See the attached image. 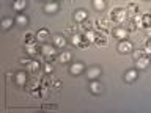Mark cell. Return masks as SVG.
<instances>
[{"label":"cell","instance_id":"cell-27","mask_svg":"<svg viewBox=\"0 0 151 113\" xmlns=\"http://www.w3.org/2000/svg\"><path fill=\"white\" fill-rule=\"evenodd\" d=\"M134 24H135L139 28L143 27V19H142V16H135V17H134Z\"/></svg>","mask_w":151,"mask_h":113},{"label":"cell","instance_id":"cell-16","mask_svg":"<svg viewBox=\"0 0 151 113\" xmlns=\"http://www.w3.org/2000/svg\"><path fill=\"white\" fill-rule=\"evenodd\" d=\"M96 42L98 46H107V36H106V33H102V35H96Z\"/></svg>","mask_w":151,"mask_h":113},{"label":"cell","instance_id":"cell-4","mask_svg":"<svg viewBox=\"0 0 151 113\" xmlns=\"http://www.w3.org/2000/svg\"><path fill=\"white\" fill-rule=\"evenodd\" d=\"M99 75H101V69L96 68V66H93V68H90V69L87 71V77H88L90 80H96Z\"/></svg>","mask_w":151,"mask_h":113},{"label":"cell","instance_id":"cell-32","mask_svg":"<svg viewBox=\"0 0 151 113\" xmlns=\"http://www.w3.org/2000/svg\"><path fill=\"white\" fill-rule=\"evenodd\" d=\"M146 33H148V36H151V25L146 27Z\"/></svg>","mask_w":151,"mask_h":113},{"label":"cell","instance_id":"cell-17","mask_svg":"<svg viewBox=\"0 0 151 113\" xmlns=\"http://www.w3.org/2000/svg\"><path fill=\"white\" fill-rule=\"evenodd\" d=\"M25 82H27V75H25V72H17L16 74V83L17 85H25Z\"/></svg>","mask_w":151,"mask_h":113},{"label":"cell","instance_id":"cell-15","mask_svg":"<svg viewBox=\"0 0 151 113\" xmlns=\"http://www.w3.org/2000/svg\"><path fill=\"white\" fill-rule=\"evenodd\" d=\"M27 69L30 71V72H38L40 71V61H30V63L27 64Z\"/></svg>","mask_w":151,"mask_h":113},{"label":"cell","instance_id":"cell-11","mask_svg":"<svg viewBox=\"0 0 151 113\" xmlns=\"http://www.w3.org/2000/svg\"><path fill=\"white\" fill-rule=\"evenodd\" d=\"M54 44L57 47H65L66 46V39H65V36H61V35H55L54 36Z\"/></svg>","mask_w":151,"mask_h":113},{"label":"cell","instance_id":"cell-13","mask_svg":"<svg viewBox=\"0 0 151 113\" xmlns=\"http://www.w3.org/2000/svg\"><path fill=\"white\" fill-rule=\"evenodd\" d=\"M83 38H85V39H87L88 42H94V41H96V33H94V31L91 30V28H90V30L85 31Z\"/></svg>","mask_w":151,"mask_h":113},{"label":"cell","instance_id":"cell-24","mask_svg":"<svg viewBox=\"0 0 151 113\" xmlns=\"http://www.w3.org/2000/svg\"><path fill=\"white\" fill-rule=\"evenodd\" d=\"M69 60H71V54H69V52H63V54L60 55V61H61V63H68Z\"/></svg>","mask_w":151,"mask_h":113},{"label":"cell","instance_id":"cell-8","mask_svg":"<svg viewBox=\"0 0 151 113\" xmlns=\"http://www.w3.org/2000/svg\"><path fill=\"white\" fill-rule=\"evenodd\" d=\"M41 52H42V55L44 56H52L55 54V49H54V46H49V44H44L41 47Z\"/></svg>","mask_w":151,"mask_h":113},{"label":"cell","instance_id":"cell-31","mask_svg":"<svg viewBox=\"0 0 151 113\" xmlns=\"http://www.w3.org/2000/svg\"><path fill=\"white\" fill-rule=\"evenodd\" d=\"M60 85H61V83L58 82V80H55V82H54V87H55V88H58V87H60Z\"/></svg>","mask_w":151,"mask_h":113},{"label":"cell","instance_id":"cell-22","mask_svg":"<svg viewBox=\"0 0 151 113\" xmlns=\"http://www.w3.org/2000/svg\"><path fill=\"white\" fill-rule=\"evenodd\" d=\"M25 49L27 52L30 55H35L36 54V46H35V42H28V44H25Z\"/></svg>","mask_w":151,"mask_h":113},{"label":"cell","instance_id":"cell-28","mask_svg":"<svg viewBox=\"0 0 151 113\" xmlns=\"http://www.w3.org/2000/svg\"><path fill=\"white\" fill-rule=\"evenodd\" d=\"M44 69H46V72H47V74H52V72H54V66H52L50 63H47Z\"/></svg>","mask_w":151,"mask_h":113},{"label":"cell","instance_id":"cell-6","mask_svg":"<svg viewBox=\"0 0 151 113\" xmlns=\"http://www.w3.org/2000/svg\"><path fill=\"white\" fill-rule=\"evenodd\" d=\"M71 74L73 75H79V74H82V71H83V63H73L71 64Z\"/></svg>","mask_w":151,"mask_h":113},{"label":"cell","instance_id":"cell-12","mask_svg":"<svg viewBox=\"0 0 151 113\" xmlns=\"http://www.w3.org/2000/svg\"><path fill=\"white\" fill-rule=\"evenodd\" d=\"M25 6H27V0H16L13 3V8L16 11H22V9H25Z\"/></svg>","mask_w":151,"mask_h":113},{"label":"cell","instance_id":"cell-3","mask_svg":"<svg viewBox=\"0 0 151 113\" xmlns=\"http://www.w3.org/2000/svg\"><path fill=\"white\" fill-rule=\"evenodd\" d=\"M90 91L93 94H101L102 93V85L98 82V80H91V83H90Z\"/></svg>","mask_w":151,"mask_h":113},{"label":"cell","instance_id":"cell-10","mask_svg":"<svg viewBox=\"0 0 151 113\" xmlns=\"http://www.w3.org/2000/svg\"><path fill=\"white\" fill-rule=\"evenodd\" d=\"M35 36H36L38 41H44V39H47V38H49V31H47L46 28H40Z\"/></svg>","mask_w":151,"mask_h":113},{"label":"cell","instance_id":"cell-19","mask_svg":"<svg viewBox=\"0 0 151 113\" xmlns=\"http://www.w3.org/2000/svg\"><path fill=\"white\" fill-rule=\"evenodd\" d=\"M57 9H58V5H57L55 2H50V3H47L46 6H44V11L46 13H55Z\"/></svg>","mask_w":151,"mask_h":113},{"label":"cell","instance_id":"cell-14","mask_svg":"<svg viewBox=\"0 0 151 113\" xmlns=\"http://www.w3.org/2000/svg\"><path fill=\"white\" fill-rule=\"evenodd\" d=\"M113 33H115V36L120 38V39H126V38H127V30H126V28H115V31H113Z\"/></svg>","mask_w":151,"mask_h":113},{"label":"cell","instance_id":"cell-26","mask_svg":"<svg viewBox=\"0 0 151 113\" xmlns=\"http://www.w3.org/2000/svg\"><path fill=\"white\" fill-rule=\"evenodd\" d=\"M11 25H13V19H3V22H2V28H3V30H8Z\"/></svg>","mask_w":151,"mask_h":113},{"label":"cell","instance_id":"cell-5","mask_svg":"<svg viewBox=\"0 0 151 113\" xmlns=\"http://www.w3.org/2000/svg\"><path fill=\"white\" fill-rule=\"evenodd\" d=\"M148 64H150V58L148 56H140V58H137V69H145V68H148Z\"/></svg>","mask_w":151,"mask_h":113},{"label":"cell","instance_id":"cell-30","mask_svg":"<svg viewBox=\"0 0 151 113\" xmlns=\"http://www.w3.org/2000/svg\"><path fill=\"white\" fill-rule=\"evenodd\" d=\"M134 56H135V58H140V56H142V52H140V50H139V52H135Z\"/></svg>","mask_w":151,"mask_h":113},{"label":"cell","instance_id":"cell-7","mask_svg":"<svg viewBox=\"0 0 151 113\" xmlns=\"http://www.w3.org/2000/svg\"><path fill=\"white\" fill-rule=\"evenodd\" d=\"M87 17H88V13L85 11V9H77V11L74 13V19H76V22H83Z\"/></svg>","mask_w":151,"mask_h":113},{"label":"cell","instance_id":"cell-29","mask_svg":"<svg viewBox=\"0 0 151 113\" xmlns=\"http://www.w3.org/2000/svg\"><path fill=\"white\" fill-rule=\"evenodd\" d=\"M143 52H145L146 55H150V54H151V42H148V44L145 46V50H143Z\"/></svg>","mask_w":151,"mask_h":113},{"label":"cell","instance_id":"cell-23","mask_svg":"<svg viewBox=\"0 0 151 113\" xmlns=\"http://www.w3.org/2000/svg\"><path fill=\"white\" fill-rule=\"evenodd\" d=\"M82 41H83V36H80V35H73L71 36V42H73L74 46H79Z\"/></svg>","mask_w":151,"mask_h":113},{"label":"cell","instance_id":"cell-21","mask_svg":"<svg viewBox=\"0 0 151 113\" xmlns=\"http://www.w3.org/2000/svg\"><path fill=\"white\" fill-rule=\"evenodd\" d=\"M127 13H129L131 14V16H134V14L137 13V11H139V6H137V5L135 3H129V5H127Z\"/></svg>","mask_w":151,"mask_h":113},{"label":"cell","instance_id":"cell-2","mask_svg":"<svg viewBox=\"0 0 151 113\" xmlns=\"http://www.w3.org/2000/svg\"><path fill=\"white\" fill-rule=\"evenodd\" d=\"M132 49H134V46H132V42L127 41V39H123L120 44H118V50H120L121 54H129V52H132Z\"/></svg>","mask_w":151,"mask_h":113},{"label":"cell","instance_id":"cell-20","mask_svg":"<svg viewBox=\"0 0 151 113\" xmlns=\"http://www.w3.org/2000/svg\"><path fill=\"white\" fill-rule=\"evenodd\" d=\"M16 22H17V25H27L28 19H27V16H24V14H19L16 17Z\"/></svg>","mask_w":151,"mask_h":113},{"label":"cell","instance_id":"cell-25","mask_svg":"<svg viewBox=\"0 0 151 113\" xmlns=\"http://www.w3.org/2000/svg\"><path fill=\"white\" fill-rule=\"evenodd\" d=\"M142 19H143V27H150L151 25V14H143Z\"/></svg>","mask_w":151,"mask_h":113},{"label":"cell","instance_id":"cell-18","mask_svg":"<svg viewBox=\"0 0 151 113\" xmlns=\"http://www.w3.org/2000/svg\"><path fill=\"white\" fill-rule=\"evenodd\" d=\"M93 6H94V9H98V11H104V8H106V0H93Z\"/></svg>","mask_w":151,"mask_h":113},{"label":"cell","instance_id":"cell-1","mask_svg":"<svg viewBox=\"0 0 151 113\" xmlns=\"http://www.w3.org/2000/svg\"><path fill=\"white\" fill-rule=\"evenodd\" d=\"M127 16H129V13H127V9H123V8H120V9H115V11H112V19L115 22H124L126 19H127Z\"/></svg>","mask_w":151,"mask_h":113},{"label":"cell","instance_id":"cell-9","mask_svg":"<svg viewBox=\"0 0 151 113\" xmlns=\"http://www.w3.org/2000/svg\"><path fill=\"white\" fill-rule=\"evenodd\" d=\"M137 77H139V74H137L135 69H129V71L124 74V80H126V82H134Z\"/></svg>","mask_w":151,"mask_h":113}]
</instances>
